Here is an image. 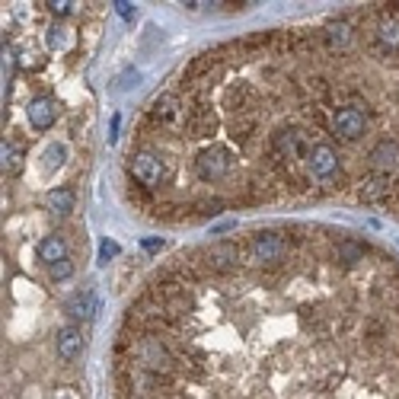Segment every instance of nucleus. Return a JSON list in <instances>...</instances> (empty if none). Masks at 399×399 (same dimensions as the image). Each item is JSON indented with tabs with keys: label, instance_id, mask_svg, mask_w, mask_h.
Here are the masks:
<instances>
[{
	"label": "nucleus",
	"instance_id": "obj_4",
	"mask_svg": "<svg viewBox=\"0 0 399 399\" xmlns=\"http://www.w3.org/2000/svg\"><path fill=\"white\" fill-rule=\"evenodd\" d=\"M332 128H335L339 138L354 141V138H361L364 134L367 119H364V112H358V109H339L335 112V119H332Z\"/></svg>",
	"mask_w": 399,
	"mask_h": 399
},
{
	"label": "nucleus",
	"instance_id": "obj_11",
	"mask_svg": "<svg viewBox=\"0 0 399 399\" xmlns=\"http://www.w3.org/2000/svg\"><path fill=\"white\" fill-rule=\"evenodd\" d=\"M45 204H48V211L51 214H61V217H64V214H71L74 211V192H71V189H51V192H48V198H45Z\"/></svg>",
	"mask_w": 399,
	"mask_h": 399
},
{
	"label": "nucleus",
	"instance_id": "obj_14",
	"mask_svg": "<svg viewBox=\"0 0 399 399\" xmlns=\"http://www.w3.org/2000/svg\"><path fill=\"white\" fill-rule=\"evenodd\" d=\"M377 36H380L383 45L396 48L399 45V23H396V19H390V23H380V32H377Z\"/></svg>",
	"mask_w": 399,
	"mask_h": 399
},
{
	"label": "nucleus",
	"instance_id": "obj_8",
	"mask_svg": "<svg viewBox=\"0 0 399 399\" xmlns=\"http://www.w3.org/2000/svg\"><path fill=\"white\" fill-rule=\"evenodd\" d=\"M38 259L48 262V265H55V262L67 259V243H64V237H58V233L45 237V240L38 243Z\"/></svg>",
	"mask_w": 399,
	"mask_h": 399
},
{
	"label": "nucleus",
	"instance_id": "obj_15",
	"mask_svg": "<svg viewBox=\"0 0 399 399\" xmlns=\"http://www.w3.org/2000/svg\"><path fill=\"white\" fill-rule=\"evenodd\" d=\"M211 259H214V265H217V269H227L230 262H237V250H230V246H214Z\"/></svg>",
	"mask_w": 399,
	"mask_h": 399
},
{
	"label": "nucleus",
	"instance_id": "obj_20",
	"mask_svg": "<svg viewBox=\"0 0 399 399\" xmlns=\"http://www.w3.org/2000/svg\"><path fill=\"white\" fill-rule=\"evenodd\" d=\"M112 7H115V13H119L121 19H134V16H138V7H134L131 0H115Z\"/></svg>",
	"mask_w": 399,
	"mask_h": 399
},
{
	"label": "nucleus",
	"instance_id": "obj_6",
	"mask_svg": "<svg viewBox=\"0 0 399 399\" xmlns=\"http://www.w3.org/2000/svg\"><path fill=\"white\" fill-rule=\"evenodd\" d=\"M55 348H58V358H61V361H74L77 354L84 352V332H80L77 326H64V329H58Z\"/></svg>",
	"mask_w": 399,
	"mask_h": 399
},
{
	"label": "nucleus",
	"instance_id": "obj_10",
	"mask_svg": "<svg viewBox=\"0 0 399 399\" xmlns=\"http://www.w3.org/2000/svg\"><path fill=\"white\" fill-rule=\"evenodd\" d=\"M96 294H93V288H86V291H80L71 304H67V313L71 316H77V319H90V316L96 313Z\"/></svg>",
	"mask_w": 399,
	"mask_h": 399
},
{
	"label": "nucleus",
	"instance_id": "obj_2",
	"mask_svg": "<svg viewBox=\"0 0 399 399\" xmlns=\"http://www.w3.org/2000/svg\"><path fill=\"white\" fill-rule=\"evenodd\" d=\"M230 167H233V160H230V150L227 147H208L195 160V169L202 179H221L230 173Z\"/></svg>",
	"mask_w": 399,
	"mask_h": 399
},
{
	"label": "nucleus",
	"instance_id": "obj_25",
	"mask_svg": "<svg viewBox=\"0 0 399 399\" xmlns=\"http://www.w3.org/2000/svg\"><path fill=\"white\" fill-rule=\"evenodd\" d=\"M58 399H77L74 393H58Z\"/></svg>",
	"mask_w": 399,
	"mask_h": 399
},
{
	"label": "nucleus",
	"instance_id": "obj_9",
	"mask_svg": "<svg viewBox=\"0 0 399 399\" xmlns=\"http://www.w3.org/2000/svg\"><path fill=\"white\" fill-rule=\"evenodd\" d=\"M371 160H374V167L396 169L399 167V144L396 141H380V144L371 150Z\"/></svg>",
	"mask_w": 399,
	"mask_h": 399
},
{
	"label": "nucleus",
	"instance_id": "obj_23",
	"mask_svg": "<svg viewBox=\"0 0 399 399\" xmlns=\"http://www.w3.org/2000/svg\"><path fill=\"white\" fill-rule=\"evenodd\" d=\"M61 38H64V36H61V29H48V45H51V48H58V45H61Z\"/></svg>",
	"mask_w": 399,
	"mask_h": 399
},
{
	"label": "nucleus",
	"instance_id": "obj_16",
	"mask_svg": "<svg viewBox=\"0 0 399 399\" xmlns=\"http://www.w3.org/2000/svg\"><path fill=\"white\" fill-rule=\"evenodd\" d=\"M141 80V71H134V67H128L125 74L115 77V93H125V90H131V86Z\"/></svg>",
	"mask_w": 399,
	"mask_h": 399
},
{
	"label": "nucleus",
	"instance_id": "obj_12",
	"mask_svg": "<svg viewBox=\"0 0 399 399\" xmlns=\"http://www.w3.org/2000/svg\"><path fill=\"white\" fill-rule=\"evenodd\" d=\"M0 167H3V173H19L23 169V150L16 147V144H10V141H3L0 144Z\"/></svg>",
	"mask_w": 399,
	"mask_h": 399
},
{
	"label": "nucleus",
	"instance_id": "obj_18",
	"mask_svg": "<svg viewBox=\"0 0 399 399\" xmlns=\"http://www.w3.org/2000/svg\"><path fill=\"white\" fill-rule=\"evenodd\" d=\"M64 157H67V150L61 147V144H51V147L45 150V169L61 167V163H64Z\"/></svg>",
	"mask_w": 399,
	"mask_h": 399
},
{
	"label": "nucleus",
	"instance_id": "obj_22",
	"mask_svg": "<svg viewBox=\"0 0 399 399\" xmlns=\"http://www.w3.org/2000/svg\"><path fill=\"white\" fill-rule=\"evenodd\" d=\"M48 10H51L55 16H67V13L74 10V3H71V0H51V3H48Z\"/></svg>",
	"mask_w": 399,
	"mask_h": 399
},
{
	"label": "nucleus",
	"instance_id": "obj_3",
	"mask_svg": "<svg viewBox=\"0 0 399 399\" xmlns=\"http://www.w3.org/2000/svg\"><path fill=\"white\" fill-rule=\"evenodd\" d=\"M26 119H29V125H32L36 131H48L51 125H55V119H58V102L51 99V96H38V99L29 102Z\"/></svg>",
	"mask_w": 399,
	"mask_h": 399
},
{
	"label": "nucleus",
	"instance_id": "obj_7",
	"mask_svg": "<svg viewBox=\"0 0 399 399\" xmlns=\"http://www.w3.org/2000/svg\"><path fill=\"white\" fill-rule=\"evenodd\" d=\"M285 256V240L278 233H259L252 243V259L256 262H278Z\"/></svg>",
	"mask_w": 399,
	"mask_h": 399
},
{
	"label": "nucleus",
	"instance_id": "obj_24",
	"mask_svg": "<svg viewBox=\"0 0 399 399\" xmlns=\"http://www.w3.org/2000/svg\"><path fill=\"white\" fill-rule=\"evenodd\" d=\"M141 246H144L147 252H157V250H163V240H144Z\"/></svg>",
	"mask_w": 399,
	"mask_h": 399
},
{
	"label": "nucleus",
	"instance_id": "obj_21",
	"mask_svg": "<svg viewBox=\"0 0 399 399\" xmlns=\"http://www.w3.org/2000/svg\"><path fill=\"white\" fill-rule=\"evenodd\" d=\"M112 256H119V243L102 240V243H99V265H106V262H109Z\"/></svg>",
	"mask_w": 399,
	"mask_h": 399
},
{
	"label": "nucleus",
	"instance_id": "obj_17",
	"mask_svg": "<svg viewBox=\"0 0 399 399\" xmlns=\"http://www.w3.org/2000/svg\"><path fill=\"white\" fill-rule=\"evenodd\" d=\"M348 38H352V29L345 26V23H332L329 26V42L332 45H348Z\"/></svg>",
	"mask_w": 399,
	"mask_h": 399
},
{
	"label": "nucleus",
	"instance_id": "obj_13",
	"mask_svg": "<svg viewBox=\"0 0 399 399\" xmlns=\"http://www.w3.org/2000/svg\"><path fill=\"white\" fill-rule=\"evenodd\" d=\"M154 115H157L160 121H173L179 115V99L173 93H167V96H160L157 102H154Z\"/></svg>",
	"mask_w": 399,
	"mask_h": 399
},
{
	"label": "nucleus",
	"instance_id": "obj_5",
	"mask_svg": "<svg viewBox=\"0 0 399 399\" xmlns=\"http://www.w3.org/2000/svg\"><path fill=\"white\" fill-rule=\"evenodd\" d=\"M306 163H310V173H313V176H332L335 169H339V157H335V150L329 147V144H316V147H310Z\"/></svg>",
	"mask_w": 399,
	"mask_h": 399
},
{
	"label": "nucleus",
	"instance_id": "obj_19",
	"mask_svg": "<svg viewBox=\"0 0 399 399\" xmlns=\"http://www.w3.org/2000/svg\"><path fill=\"white\" fill-rule=\"evenodd\" d=\"M48 271H51V278H55V281H64V278H71V275H74V262L61 259V262H55V265H48Z\"/></svg>",
	"mask_w": 399,
	"mask_h": 399
},
{
	"label": "nucleus",
	"instance_id": "obj_1",
	"mask_svg": "<svg viewBox=\"0 0 399 399\" xmlns=\"http://www.w3.org/2000/svg\"><path fill=\"white\" fill-rule=\"evenodd\" d=\"M131 173H134V179L138 182H144V186H160L163 179H167V163L157 157V154H150V150H141V154H134V160H131Z\"/></svg>",
	"mask_w": 399,
	"mask_h": 399
}]
</instances>
